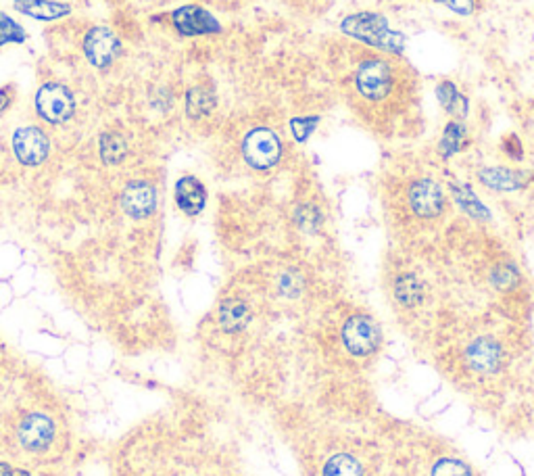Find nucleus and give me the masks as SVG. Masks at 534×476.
<instances>
[{
	"label": "nucleus",
	"instance_id": "obj_1",
	"mask_svg": "<svg viewBox=\"0 0 534 476\" xmlns=\"http://www.w3.org/2000/svg\"><path fill=\"white\" fill-rule=\"evenodd\" d=\"M341 30L347 36H353L370 46L384 48V51L400 53L405 42L403 34L392 32L389 21L378 15V13H355V15H349L347 19H342Z\"/></svg>",
	"mask_w": 534,
	"mask_h": 476
},
{
	"label": "nucleus",
	"instance_id": "obj_2",
	"mask_svg": "<svg viewBox=\"0 0 534 476\" xmlns=\"http://www.w3.org/2000/svg\"><path fill=\"white\" fill-rule=\"evenodd\" d=\"M355 93L368 103H381L389 99L395 88V72L384 59H368L360 63L353 75Z\"/></svg>",
	"mask_w": 534,
	"mask_h": 476
},
{
	"label": "nucleus",
	"instance_id": "obj_3",
	"mask_svg": "<svg viewBox=\"0 0 534 476\" xmlns=\"http://www.w3.org/2000/svg\"><path fill=\"white\" fill-rule=\"evenodd\" d=\"M242 155L255 170H270L282 155V143L270 128H255L244 136Z\"/></svg>",
	"mask_w": 534,
	"mask_h": 476
},
{
	"label": "nucleus",
	"instance_id": "obj_4",
	"mask_svg": "<svg viewBox=\"0 0 534 476\" xmlns=\"http://www.w3.org/2000/svg\"><path fill=\"white\" fill-rule=\"evenodd\" d=\"M36 111L48 124H65L75 111L72 90L59 82L44 84L36 94Z\"/></svg>",
	"mask_w": 534,
	"mask_h": 476
},
{
	"label": "nucleus",
	"instance_id": "obj_5",
	"mask_svg": "<svg viewBox=\"0 0 534 476\" xmlns=\"http://www.w3.org/2000/svg\"><path fill=\"white\" fill-rule=\"evenodd\" d=\"M84 53L96 69H109L122 53V42L109 27H93L84 38Z\"/></svg>",
	"mask_w": 534,
	"mask_h": 476
},
{
	"label": "nucleus",
	"instance_id": "obj_6",
	"mask_svg": "<svg viewBox=\"0 0 534 476\" xmlns=\"http://www.w3.org/2000/svg\"><path fill=\"white\" fill-rule=\"evenodd\" d=\"M13 153L27 167L40 165L51 153V140L36 125H25L13 134Z\"/></svg>",
	"mask_w": 534,
	"mask_h": 476
},
{
	"label": "nucleus",
	"instance_id": "obj_7",
	"mask_svg": "<svg viewBox=\"0 0 534 476\" xmlns=\"http://www.w3.org/2000/svg\"><path fill=\"white\" fill-rule=\"evenodd\" d=\"M342 341L344 347L353 355H370L376 352L378 342H381V331L371 318L353 316L342 328Z\"/></svg>",
	"mask_w": 534,
	"mask_h": 476
},
{
	"label": "nucleus",
	"instance_id": "obj_8",
	"mask_svg": "<svg viewBox=\"0 0 534 476\" xmlns=\"http://www.w3.org/2000/svg\"><path fill=\"white\" fill-rule=\"evenodd\" d=\"M122 207L134 220L149 218L157 209V191L149 182H132L122 194Z\"/></svg>",
	"mask_w": 534,
	"mask_h": 476
},
{
	"label": "nucleus",
	"instance_id": "obj_9",
	"mask_svg": "<svg viewBox=\"0 0 534 476\" xmlns=\"http://www.w3.org/2000/svg\"><path fill=\"white\" fill-rule=\"evenodd\" d=\"M410 205L420 218H434L445 207V194L434 180H418L410 188Z\"/></svg>",
	"mask_w": 534,
	"mask_h": 476
},
{
	"label": "nucleus",
	"instance_id": "obj_10",
	"mask_svg": "<svg viewBox=\"0 0 534 476\" xmlns=\"http://www.w3.org/2000/svg\"><path fill=\"white\" fill-rule=\"evenodd\" d=\"M54 439L53 420L44 414H30L19 424V441L27 451H44Z\"/></svg>",
	"mask_w": 534,
	"mask_h": 476
},
{
	"label": "nucleus",
	"instance_id": "obj_11",
	"mask_svg": "<svg viewBox=\"0 0 534 476\" xmlns=\"http://www.w3.org/2000/svg\"><path fill=\"white\" fill-rule=\"evenodd\" d=\"M175 30L184 36H201V34H215L222 30L217 19L201 6H182L172 15Z\"/></svg>",
	"mask_w": 534,
	"mask_h": 476
},
{
	"label": "nucleus",
	"instance_id": "obj_12",
	"mask_svg": "<svg viewBox=\"0 0 534 476\" xmlns=\"http://www.w3.org/2000/svg\"><path fill=\"white\" fill-rule=\"evenodd\" d=\"M175 203L186 215H199L205 209L207 193L194 176H184L175 184Z\"/></svg>",
	"mask_w": 534,
	"mask_h": 476
},
{
	"label": "nucleus",
	"instance_id": "obj_13",
	"mask_svg": "<svg viewBox=\"0 0 534 476\" xmlns=\"http://www.w3.org/2000/svg\"><path fill=\"white\" fill-rule=\"evenodd\" d=\"M480 182L484 186L493 188V191H518V188L526 186V174L508 170V167H484L480 170Z\"/></svg>",
	"mask_w": 534,
	"mask_h": 476
},
{
	"label": "nucleus",
	"instance_id": "obj_14",
	"mask_svg": "<svg viewBox=\"0 0 534 476\" xmlns=\"http://www.w3.org/2000/svg\"><path fill=\"white\" fill-rule=\"evenodd\" d=\"M468 363L478 372H493L501 362V349L497 342L489 339H480L470 345L468 349Z\"/></svg>",
	"mask_w": 534,
	"mask_h": 476
},
{
	"label": "nucleus",
	"instance_id": "obj_15",
	"mask_svg": "<svg viewBox=\"0 0 534 476\" xmlns=\"http://www.w3.org/2000/svg\"><path fill=\"white\" fill-rule=\"evenodd\" d=\"M15 9L27 17L38 21H53L69 15V6L63 3H53V0H15Z\"/></svg>",
	"mask_w": 534,
	"mask_h": 476
},
{
	"label": "nucleus",
	"instance_id": "obj_16",
	"mask_svg": "<svg viewBox=\"0 0 534 476\" xmlns=\"http://www.w3.org/2000/svg\"><path fill=\"white\" fill-rule=\"evenodd\" d=\"M251 318L249 307L238 299H230L226 303L222 305L220 310V324L226 332H238L247 326V322Z\"/></svg>",
	"mask_w": 534,
	"mask_h": 476
},
{
	"label": "nucleus",
	"instance_id": "obj_17",
	"mask_svg": "<svg viewBox=\"0 0 534 476\" xmlns=\"http://www.w3.org/2000/svg\"><path fill=\"white\" fill-rule=\"evenodd\" d=\"M98 146H101V157L107 165L122 164L125 155H128V144L117 132H103Z\"/></svg>",
	"mask_w": 534,
	"mask_h": 476
},
{
	"label": "nucleus",
	"instance_id": "obj_18",
	"mask_svg": "<svg viewBox=\"0 0 534 476\" xmlns=\"http://www.w3.org/2000/svg\"><path fill=\"white\" fill-rule=\"evenodd\" d=\"M437 94H439V101L442 104V109L449 111L451 115H466L468 114V101L466 96H463L458 86H455L453 82H440L439 88H437Z\"/></svg>",
	"mask_w": 534,
	"mask_h": 476
},
{
	"label": "nucleus",
	"instance_id": "obj_19",
	"mask_svg": "<svg viewBox=\"0 0 534 476\" xmlns=\"http://www.w3.org/2000/svg\"><path fill=\"white\" fill-rule=\"evenodd\" d=\"M215 107V96L207 88L196 86L186 96V111L191 117H205Z\"/></svg>",
	"mask_w": 534,
	"mask_h": 476
},
{
	"label": "nucleus",
	"instance_id": "obj_20",
	"mask_svg": "<svg viewBox=\"0 0 534 476\" xmlns=\"http://www.w3.org/2000/svg\"><path fill=\"white\" fill-rule=\"evenodd\" d=\"M395 295L399 299V303H403L405 307H413L421 301L424 289H421V283L416 276L405 274L395 283Z\"/></svg>",
	"mask_w": 534,
	"mask_h": 476
},
{
	"label": "nucleus",
	"instance_id": "obj_21",
	"mask_svg": "<svg viewBox=\"0 0 534 476\" xmlns=\"http://www.w3.org/2000/svg\"><path fill=\"white\" fill-rule=\"evenodd\" d=\"M324 476H363L361 464L353 456L339 453V456L330 458L324 466Z\"/></svg>",
	"mask_w": 534,
	"mask_h": 476
},
{
	"label": "nucleus",
	"instance_id": "obj_22",
	"mask_svg": "<svg viewBox=\"0 0 534 476\" xmlns=\"http://www.w3.org/2000/svg\"><path fill=\"white\" fill-rule=\"evenodd\" d=\"M453 194H455V199H458L460 207L463 209V212L472 215V218H478V220H489L487 207H484L482 203L478 201L476 194L470 191L468 186H455L453 184Z\"/></svg>",
	"mask_w": 534,
	"mask_h": 476
},
{
	"label": "nucleus",
	"instance_id": "obj_23",
	"mask_svg": "<svg viewBox=\"0 0 534 476\" xmlns=\"http://www.w3.org/2000/svg\"><path fill=\"white\" fill-rule=\"evenodd\" d=\"M463 138H466V128H463L460 122L447 124L445 132H442L440 144H439L442 157H451L453 153H458L461 143H463Z\"/></svg>",
	"mask_w": 534,
	"mask_h": 476
},
{
	"label": "nucleus",
	"instance_id": "obj_24",
	"mask_svg": "<svg viewBox=\"0 0 534 476\" xmlns=\"http://www.w3.org/2000/svg\"><path fill=\"white\" fill-rule=\"evenodd\" d=\"M25 40V32L17 21L0 13V46L5 45H21Z\"/></svg>",
	"mask_w": 534,
	"mask_h": 476
},
{
	"label": "nucleus",
	"instance_id": "obj_25",
	"mask_svg": "<svg viewBox=\"0 0 534 476\" xmlns=\"http://www.w3.org/2000/svg\"><path fill=\"white\" fill-rule=\"evenodd\" d=\"M432 476H472L468 471V466L463 464L460 460H440L437 461V466L432 468Z\"/></svg>",
	"mask_w": 534,
	"mask_h": 476
},
{
	"label": "nucleus",
	"instance_id": "obj_26",
	"mask_svg": "<svg viewBox=\"0 0 534 476\" xmlns=\"http://www.w3.org/2000/svg\"><path fill=\"white\" fill-rule=\"evenodd\" d=\"M434 3L439 5H445L449 9L460 13V15H472L474 9H476V3L474 0H434Z\"/></svg>",
	"mask_w": 534,
	"mask_h": 476
},
{
	"label": "nucleus",
	"instance_id": "obj_27",
	"mask_svg": "<svg viewBox=\"0 0 534 476\" xmlns=\"http://www.w3.org/2000/svg\"><path fill=\"white\" fill-rule=\"evenodd\" d=\"M315 119H312V122H309V119L305 117V119H292V130H294V136H297L301 143H303V140L312 134V130L315 128Z\"/></svg>",
	"mask_w": 534,
	"mask_h": 476
},
{
	"label": "nucleus",
	"instance_id": "obj_28",
	"mask_svg": "<svg viewBox=\"0 0 534 476\" xmlns=\"http://www.w3.org/2000/svg\"><path fill=\"white\" fill-rule=\"evenodd\" d=\"M505 153L514 159H522V155H524L522 143H519V138L516 134H509L508 138H505Z\"/></svg>",
	"mask_w": 534,
	"mask_h": 476
},
{
	"label": "nucleus",
	"instance_id": "obj_29",
	"mask_svg": "<svg viewBox=\"0 0 534 476\" xmlns=\"http://www.w3.org/2000/svg\"><path fill=\"white\" fill-rule=\"evenodd\" d=\"M13 96H15V88H13L11 84H6L5 88H0V115H3L5 111L11 107Z\"/></svg>",
	"mask_w": 534,
	"mask_h": 476
}]
</instances>
